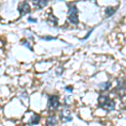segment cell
<instances>
[{
    "label": "cell",
    "instance_id": "4fadbf2b",
    "mask_svg": "<svg viewBox=\"0 0 126 126\" xmlns=\"http://www.w3.org/2000/svg\"><path fill=\"white\" fill-rule=\"evenodd\" d=\"M40 39L45 40H57L56 37H51V36H43V37H40Z\"/></svg>",
    "mask_w": 126,
    "mask_h": 126
},
{
    "label": "cell",
    "instance_id": "2e32d148",
    "mask_svg": "<svg viewBox=\"0 0 126 126\" xmlns=\"http://www.w3.org/2000/svg\"><path fill=\"white\" fill-rule=\"evenodd\" d=\"M28 21L33 22V23H36V22H37V19H33V18H31V17H29V18H28Z\"/></svg>",
    "mask_w": 126,
    "mask_h": 126
},
{
    "label": "cell",
    "instance_id": "30bf717a",
    "mask_svg": "<svg viewBox=\"0 0 126 126\" xmlns=\"http://www.w3.org/2000/svg\"><path fill=\"white\" fill-rule=\"evenodd\" d=\"M50 21V22H53L54 23V25H57V23H58V19H56V17L53 15H51L50 14V15H49V20H48V22Z\"/></svg>",
    "mask_w": 126,
    "mask_h": 126
},
{
    "label": "cell",
    "instance_id": "5b68a950",
    "mask_svg": "<svg viewBox=\"0 0 126 126\" xmlns=\"http://www.w3.org/2000/svg\"><path fill=\"white\" fill-rule=\"evenodd\" d=\"M61 120L63 123H66V122H70L72 120V117L71 115V111L69 109H63L61 112Z\"/></svg>",
    "mask_w": 126,
    "mask_h": 126
},
{
    "label": "cell",
    "instance_id": "52a82bcc",
    "mask_svg": "<svg viewBox=\"0 0 126 126\" xmlns=\"http://www.w3.org/2000/svg\"><path fill=\"white\" fill-rule=\"evenodd\" d=\"M56 125V118L55 115L48 117L46 119V126H55Z\"/></svg>",
    "mask_w": 126,
    "mask_h": 126
},
{
    "label": "cell",
    "instance_id": "6da1fadb",
    "mask_svg": "<svg viewBox=\"0 0 126 126\" xmlns=\"http://www.w3.org/2000/svg\"><path fill=\"white\" fill-rule=\"evenodd\" d=\"M98 102V106L99 108H102L103 109L107 111H112L113 110L115 107V103L113 102V99H111L110 97L107 96H103L100 95L97 99Z\"/></svg>",
    "mask_w": 126,
    "mask_h": 126
},
{
    "label": "cell",
    "instance_id": "7a4b0ae2",
    "mask_svg": "<svg viewBox=\"0 0 126 126\" xmlns=\"http://www.w3.org/2000/svg\"><path fill=\"white\" fill-rule=\"evenodd\" d=\"M67 19L72 24H78V9L75 5L70 6L68 9V17Z\"/></svg>",
    "mask_w": 126,
    "mask_h": 126
},
{
    "label": "cell",
    "instance_id": "3957f363",
    "mask_svg": "<svg viewBox=\"0 0 126 126\" xmlns=\"http://www.w3.org/2000/svg\"><path fill=\"white\" fill-rule=\"evenodd\" d=\"M60 106V102H59V97L56 95H51L48 98V109H58Z\"/></svg>",
    "mask_w": 126,
    "mask_h": 126
},
{
    "label": "cell",
    "instance_id": "9a60e30c",
    "mask_svg": "<svg viewBox=\"0 0 126 126\" xmlns=\"http://www.w3.org/2000/svg\"><path fill=\"white\" fill-rule=\"evenodd\" d=\"M65 90L69 91L70 93H72V91H73V87L72 86H66V87H65Z\"/></svg>",
    "mask_w": 126,
    "mask_h": 126
},
{
    "label": "cell",
    "instance_id": "ba28073f",
    "mask_svg": "<svg viewBox=\"0 0 126 126\" xmlns=\"http://www.w3.org/2000/svg\"><path fill=\"white\" fill-rule=\"evenodd\" d=\"M32 3H33V4L34 6H36V7L40 8V9H41V8L45 7L46 4H47L48 1H46V0H39V1H32Z\"/></svg>",
    "mask_w": 126,
    "mask_h": 126
},
{
    "label": "cell",
    "instance_id": "8992f818",
    "mask_svg": "<svg viewBox=\"0 0 126 126\" xmlns=\"http://www.w3.org/2000/svg\"><path fill=\"white\" fill-rule=\"evenodd\" d=\"M40 119V115H39V114H37V113H34V114L32 115V117L30 119V120H29V125H37V124H39Z\"/></svg>",
    "mask_w": 126,
    "mask_h": 126
},
{
    "label": "cell",
    "instance_id": "8fae6325",
    "mask_svg": "<svg viewBox=\"0 0 126 126\" xmlns=\"http://www.w3.org/2000/svg\"><path fill=\"white\" fill-rule=\"evenodd\" d=\"M110 86H111V82H103V84H101V85H100V87H102V89H103V90H104V91L109 90V88L110 87Z\"/></svg>",
    "mask_w": 126,
    "mask_h": 126
},
{
    "label": "cell",
    "instance_id": "9c48e42d",
    "mask_svg": "<svg viewBox=\"0 0 126 126\" xmlns=\"http://www.w3.org/2000/svg\"><path fill=\"white\" fill-rule=\"evenodd\" d=\"M115 11H116V9L113 7H107L105 9V14H106L107 17H111L115 13Z\"/></svg>",
    "mask_w": 126,
    "mask_h": 126
},
{
    "label": "cell",
    "instance_id": "7c38bea8",
    "mask_svg": "<svg viewBox=\"0 0 126 126\" xmlns=\"http://www.w3.org/2000/svg\"><path fill=\"white\" fill-rule=\"evenodd\" d=\"M21 44L23 45V46H25L26 47H27L28 49H30L31 51H33V50H32V48H31V46H30V45L28 43V41H26L25 40H21Z\"/></svg>",
    "mask_w": 126,
    "mask_h": 126
},
{
    "label": "cell",
    "instance_id": "277c9868",
    "mask_svg": "<svg viewBox=\"0 0 126 126\" xmlns=\"http://www.w3.org/2000/svg\"><path fill=\"white\" fill-rule=\"evenodd\" d=\"M18 10H19L20 15L24 16V15H25L26 14L30 12V7L27 2H23V3H19V7H18Z\"/></svg>",
    "mask_w": 126,
    "mask_h": 126
},
{
    "label": "cell",
    "instance_id": "5bb4252c",
    "mask_svg": "<svg viewBox=\"0 0 126 126\" xmlns=\"http://www.w3.org/2000/svg\"><path fill=\"white\" fill-rule=\"evenodd\" d=\"M93 30H94V28H93V29H92V30H90V31H89V32H88V33H87V35H86V36H85V37H84V38H82V40H87V38H88V37H89V36H90V35H91V34H92V33H93Z\"/></svg>",
    "mask_w": 126,
    "mask_h": 126
}]
</instances>
